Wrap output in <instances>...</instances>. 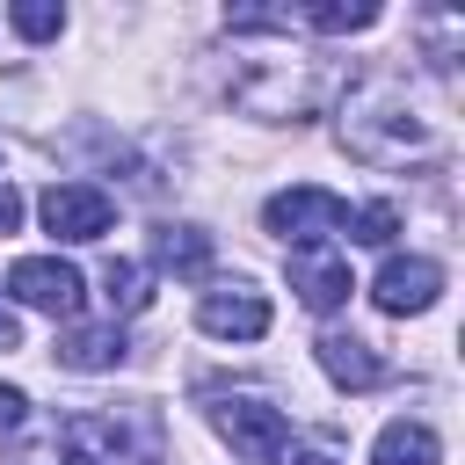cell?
<instances>
[{
    "mask_svg": "<svg viewBox=\"0 0 465 465\" xmlns=\"http://www.w3.org/2000/svg\"><path fill=\"white\" fill-rule=\"evenodd\" d=\"M15 341H22V327H15V312L0 305V349H15Z\"/></svg>",
    "mask_w": 465,
    "mask_h": 465,
    "instance_id": "cell-21",
    "label": "cell"
},
{
    "mask_svg": "<svg viewBox=\"0 0 465 465\" xmlns=\"http://www.w3.org/2000/svg\"><path fill=\"white\" fill-rule=\"evenodd\" d=\"M7 22H15L29 44H44V36H58V29H65V7H58V0H15V7H7Z\"/></svg>",
    "mask_w": 465,
    "mask_h": 465,
    "instance_id": "cell-18",
    "label": "cell"
},
{
    "mask_svg": "<svg viewBox=\"0 0 465 465\" xmlns=\"http://www.w3.org/2000/svg\"><path fill=\"white\" fill-rule=\"evenodd\" d=\"M341 145L363 167H429V160L450 153L443 145V124L421 116L407 102V87H392V80H371V87H356L341 102Z\"/></svg>",
    "mask_w": 465,
    "mask_h": 465,
    "instance_id": "cell-1",
    "label": "cell"
},
{
    "mask_svg": "<svg viewBox=\"0 0 465 465\" xmlns=\"http://www.w3.org/2000/svg\"><path fill=\"white\" fill-rule=\"evenodd\" d=\"M7 291H15L29 312H51V320H73V312H80V298H87L80 269H73V262H58V254H22V262L7 269Z\"/></svg>",
    "mask_w": 465,
    "mask_h": 465,
    "instance_id": "cell-6",
    "label": "cell"
},
{
    "mask_svg": "<svg viewBox=\"0 0 465 465\" xmlns=\"http://www.w3.org/2000/svg\"><path fill=\"white\" fill-rule=\"evenodd\" d=\"M211 429H218L247 465H334L327 443L291 436V421H283L269 400H254V392H225V400H211Z\"/></svg>",
    "mask_w": 465,
    "mask_h": 465,
    "instance_id": "cell-3",
    "label": "cell"
},
{
    "mask_svg": "<svg viewBox=\"0 0 465 465\" xmlns=\"http://www.w3.org/2000/svg\"><path fill=\"white\" fill-rule=\"evenodd\" d=\"M320 371H327L341 392H371V385H385V356H378L363 334H320Z\"/></svg>",
    "mask_w": 465,
    "mask_h": 465,
    "instance_id": "cell-11",
    "label": "cell"
},
{
    "mask_svg": "<svg viewBox=\"0 0 465 465\" xmlns=\"http://www.w3.org/2000/svg\"><path fill=\"white\" fill-rule=\"evenodd\" d=\"M371 298H378V312H392V320L429 312V305L443 298V269H436L429 254H385V269L371 276Z\"/></svg>",
    "mask_w": 465,
    "mask_h": 465,
    "instance_id": "cell-8",
    "label": "cell"
},
{
    "mask_svg": "<svg viewBox=\"0 0 465 465\" xmlns=\"http://www.w3.org/2000/svg\"><path fill=\"white\" fill-rule=\"evenodd\" d=\"M291 291L312 305V312H334L356 283H349V262L334 247H291Z\"/></svg>",
    "mask_w": 465,
    "mask_h": 465,
    "instance_id": "cell-10",
    "label": "cell"
},
{
    "mask_svg": "<svg viewBox=\"0 0 465 465\" xmlns=\"http://www.w3.org/2000/svg\"><path fill=\"white\" fill-rule=\"evenodd\" d=\"M334 94V73L320 58H247L232 80V102L262 124H305Z\"/></svg>",
    "mask_w": 465,
    "mask_h": 465,
    "instance_id": "cell-2",
    "label": "cell"
},
{
    "mask_svg": "<svg viewBox=\"0 0 465 465\" xmlns=\"http://www.w3.org/2000/svg\"><path fill=\"white\" fill-rule=\"evenodd\" d=\"M36 211H44V232H51V240H102V232L116 225V203H109L94 182H51Z\"/></svg>",
    "mask_w": 465,
    "mask_h": 465,
    "instance_id": "cell-7",
    "label": "cell"
},
{
    "mask_svg": "<svg viewBox=\"0 0 465 465\" xmlns=\"http://www.w3.org/2000/svg\"><path fill=\"white\" fill-rule=\"evenodd\" d=\"M29 421V400H22V385H0V436L7 429H22Z\"/></svg>",
    "mask_w": 465,
    "mask_h": 465,
    "instance_id": "cell-19",
    "label": "cell"
},
{
    "mask_svg": "<svg viewBox=\"0 0 465 465\" xmlns=\"http://www.w3.org/2000/svg\"><path fill=\"white\" fill-rule=\"evenodd\" d=\"M102 298H109V320H116V312H138V305L153 298V291H145V269H138V262H109V269H102Z\"/></svg>",
    "mask_w": 465,
    "mask_h": 465,
    "instance_id": "cell-16",
    "label": "cell"
},
{
    "mask_svg": "<svg viewBox=\"0 0 465 465\" xmlns=\"http://www.w3.org/2000/svg\"><path fill=\"white\" fill-rule=\"evenodd\" d=\"M436 458H443V443L429 421H385L371 443V465H436Z\"/></svg>",
    "mask_w": 465,
    "mask_h": 465,
    "instance_id": "cell-13",
    "label": "cell"
},
{
    "mask_svg": "<svg viewBox=\"0 0 465 465\" xmlns=\"http://www.w3.org/2000/svg\"><path fill=\"white\" fill-rule=\"evenodd\" d=\"M51 356H58L65 371H116L131 349H124V327L102 320V327H65V334L51 341Z\"/></svg>",
    "mask_w": 465,
    "mask_h": 465,
    "instance_id": "cell-12",
    "label": "cell"
},
{
    "mask_svg": "<svg viewBox=\"0 0 465 465\" xmlns=\"http://www.w3.org/2000/svg\"><path fill=\"white\" fill-rule=\"evenodd\" d=\"M262 225H269L276 240H291V247H327V240L349 225V203H341L334 189L298 182V189H276V196L262 203Z\"/></svg>",
    "mask_w": 465,
    "mask_h": 465,
    "instance_id": "cell-5",
    "label": "cell"
},
{
    "mask_svg": "<svg viewBox=\"0 0 465 465\" xmlns=\"http://www.w3.org/2000/svg\"><path fill=\"white\" fill-rule=\"evenodd\" d=\"M298 22L320 29V36H349V29L378 22V0H320V7H298Z\"/></svg>",
    "mask_w": 465,
    "mask_h": 465,
    "instance_id": "cell-15",
    "label": "cell"
},
{
    "mask_svg": "<svg viewBox=\"0 0 465 465\" xmlns=\"http://www.w3.org/2000/svg\"><path fill=\"white\" fill-rule=\"evenodd\" d=\"M153 262L174 269V276H203L211 269V232L203 225H160L153 232Z\"/></svg>",
    "mask_w": 465,
    "mask_h": 465,
    "instance_id": "cell-14",
    "label": "cell"
},
{
    "mask_svg": "<svg viewBox=\"0 0 465 465\" xmlns=\"http://www.w3.org/2000/svg\"><path fill=\"white\" fill-rule=\"evenodd\" d=\"M196 327H203V334H218V341H262V334H269V298H262V291H247V283L203 291Z\"/></svg>",
    "mask_w": 465,
    "mask_h": 465,
    "instance_id": "cell-9",
    "label": "cell"
},
{
    "mask_svg": "<svg viewBox=\"0 0 465 465\" xmlns=\"http://www.w3.org/2000/svg\"><path fill=\"white\" fill-rule=\"evenodd\" d=\"M15 225H22V196L0 182V232H15Z\"/></svg>",
    "mask_w": 465,
    "mask_h": 465,
    "instance_id": "cell-20",
    "label": "cell"
},
{
    "mask_svg": "<svg viewBox=\"0 0 465 465\" xmlns=\"http://www.w3.org/2000/svg\"><path fill=\"white\" fill-rule=\"evenodd\" d=\"M58 458L65 465H160V443L138 414H109V407H80L58 421Z\"/></svg>",
    "mask_w": 465,
    "mask_h": 465,
    "instance_id": "cell-4",
    "label": "cell"
},
{
    "mask_svg": "<svg viewBox=\"0 0 465 465\" xmlns=\"http://www.w3.org/2000/svg\"><path fill=\"white\" fill-rule=\"evenodd\" d=\"M341 232H349L356 247H392V232H400V211H392V203H356Z\"/></svg>",
    "mask_w": 465,
    "mask_h": 465,
    "instance_id": "cell-17",
    "label": "cell"
}]
</instances>
